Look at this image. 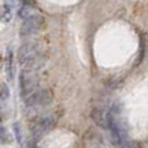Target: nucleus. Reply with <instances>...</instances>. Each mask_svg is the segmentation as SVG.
<instances>
[{
	"label": "nucleus",
	"instance_id": "nucleus-1",
	"mask_svg": "<svg viewBox=\"0 0 148 148\" xmlns=\"http://www.w3.org/2000/svg\"><path fill=\"white\" fill-rule=\"evenodd\" d=\"M108 129L110 131L113 142L118 147H123L129 140L127 122L123 114L122 107L118 103L112 105L108 110Z\"/></svg>",
	"mask_w": 148,
	"mask_h": 148
},
{
	"label": "nucleus",
	"instance_id": "nucleus-2",
	"mask_svg": "<svg viewBox=\"0 0 148 148\" xmlns=\"http://www.w3.org/2000/svg\"><path fill=\"white\" fill-rule=\"evenodd\" d=\"M18 82H20V91L21 96L23 97V100L27 96H30L33 92H35L36 90H39V77L38 72L26 69L23 68L21 70L20 75H18Z\"/></svg>",
	"mask_w": 148,
	"mask_h": 148
},
{
	"label": "nucleus",
	"instance_id": "nucleus-3",
	"mask_svg": "<svg viewBox=\"0 0 148 148\" xmlns=\"http://www.w3.org/2000/svg\"><path fill=\"white\" fill-rule=\"evenodd\" d=\"M55 125H56V117L53 114H44L39 117L31 126L34 139L39 140L40 138H43L47 133H49L55 127Z\"/></svg>",
	"mask_w": 148,
	"mask_h": 148
},
{
	"label": "nucleus",
	"instance_id": "nucleus-4",
	"mask_svg": "<svg viewBox=\"0 0 148 148\" xmlns=\"http://www.w3.org/2000/svg\"><path fill=\"white\" fill-rule=\"evenodd\" d=\"M53 100L51 91L47 88H39L35 92L27 96L25 99V105L29 108H34V107H46L49 105Z\"/></svg>",
	"mask_w": 148,
	"mask_h": 148
},
{
	"label": "nucleus",
	"instance_id": "nucleus-5",
	"mask_svg": "<svg viewBox=\"0 0 148 148\" xmlns=\"http://www.w3.org/2000/svg\"><path fill=\"white\" fill-rule=\"evenodd\" d=\"M40 53L38 44L34 42H25L17 51V61L20 65H27Z\"/></svg>",
	"mask_w": 148,
	"mask_h": 148
},
{
	"label": "nucleus",
	"instance_id": "nucleus-6",
	"mask_svg": "<svg viewBox=\"0 0 148 148\" xmlns=\"http://www.w3.org/2000/svg\"><path fill=\"white\" fill-rule=\"evenodd\" d=\"M43 22H44V17L42 14H39V13H35V14H33L31 17L23 20L22 25H21V29H20L21 38H29V36H31L33 34H35L36 31L42 27Z\"/></svg>",
	"mask_w": 148,
	"mask_h": 148
},
{
	"label": "nucleus",
	"instance_id": "nucleus-7",
	"mask_svg": "<svg viewBox=\"0 0 148 148\" xmlns=\"http://www.w3.org/2000/svg\"><path fill=\"white\" fill-rule=\"evenodd\" d=\"M91 118L99 127L108 129V110L103 107H95L91 110Z\"/></svg>",
	"mask_w": 148,
	"mask_h": 148
},
{
	"label": "nucleus",
	"instance_id": "nucleus-8",
	"mask_svg": "<svg viewBox=\"0 0 148 148\" xmlns=\"http://www.w3.org/2000/svg\"><path fill=\"white\" fill-rule=\"evenodd\" d=\"M12 17H13L12 4L4 3V4L0 7V21H1L3 23H8L12 21Z\"/></svg>",
	"mask_w": 148,
	"mask_h": 148
},
{
	"label": "nucleus",
	"instance_id": "nucleus-9",
	"mask_svg": "<svg viewBox=\"0 0 148 148\" xmlns=\"http://www.w3.org/2000/svg\"><path fill=\"white\" fill-rule=\"evenodd\" d=\"M35 9L33 8V5L30 4V3H23L22 5L20 7V9L17 10V14H18V17L21 18V20H26V18H29V17H31L33 14H35Z\"/></svg>",
	"mask_w": 148,
	"mask_h": 148
},
{
	"label": "nucleus",
	"instance_id": "nucleus-10",
	"mask_svg": "<svg viewBox=\"0 0 148 148\" xmlns=\"http://www.w3.org/2000/svg\"><path fill=\"white\" fill-rule=\"evenodd\" d=\"M5 72H7L8 78L12 81L13 72H14V55H13L12 49H9L7 53V59H5Z\"/></svg>",
	"mask_w": 148,
	"mask_h": 148
},
{
	"label": "nucleus",
	"instance_id": "nucleus-11",
	"mask_svg": "<svg viewBox=\"0 0 148 148\" xmlns=\"http://www.w3.org/2000/svg\"><path fill=\"white\" fill-rule=\"evenodd\" d=\"M13 130H14V134H16V139H17L18 143H22V129H21V125L18 122L13 123Z\"/></svg>",
	"mask_w": 148,
	"mask_h": 148
},
{
	"label": "nucleus",
	"instance_id": "nucleus-12",
	"mask_svg": "<svg viewBox=\"0 0 148 148\" xmlns=\"http://www.w3.org/2000/svg\"><path fill=\"white\" fill-rule=\"evenodd\" d=\"M9 142V135H8L7 130L4 129V126L0 125V143L1 144H5Z\"/></svg>",
	"mask_w": 148,
	"mask_h": 148
},
{
	"label": "nucleus",
	"instance_id": "nucleus-13",
	"mask_svg": "<svg viewBox=\"0 0 148 148\" xmlns=\"http://www.w3.org/2000/svg\"><path fill=\"white\" fill-rule=\"evenodd\" d=\"M127 148H140V146H139L138 142H131V143L127 146Z\"/></svg>",
	"mask_w": 148,
	"mask_h": 148
}]
</instances>
